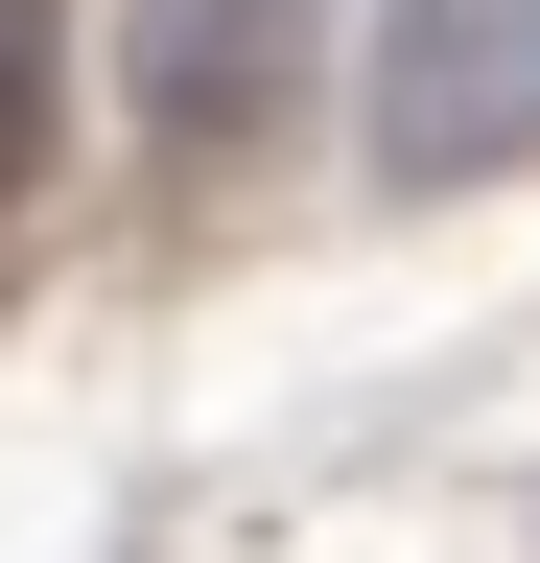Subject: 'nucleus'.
<instances>
[{"mask_svg": "<svg viewBox=\"0 0 540 563\" xmlns=\"http://www.w3.org/2000/svg\"><path fill=\"white\" fill-rule=\"evenodd\" d=\"M24 165H47V0H0V211H24Z\"/></svg>", "mask_w": 540, "mask_h": 563, "instance_id": "2", "label": "nucleus"}, {"mask_svg": "<svg viewBox=\"0 0 540 563\" xmlns=\"http://www.w3.org/2000/svg\"><path fill=\"white\" fill-rule=\"evenodd\" d=\"M376 165L399 188L540 165V0H376Z\"/></svg>", "mask_w": 540, "mask_h": 563, "instance_id": "1", "label": "nucleus"}]
</instances>
